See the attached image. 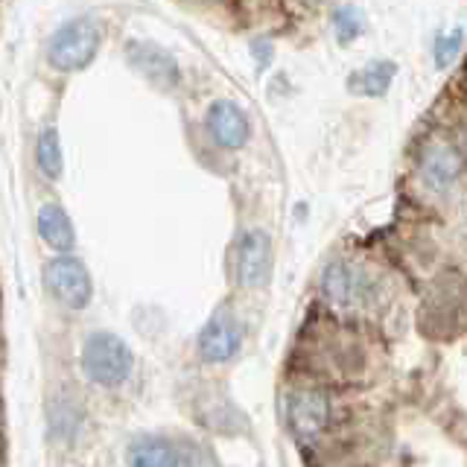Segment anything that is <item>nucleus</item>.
<instances>
[{"label":"nucleus","mask_w":467,"mask_h":467,"mask_svg":"<svg viewBox=\"0 0 467 467\" xmlns=\"http://www.w3.org/2000/svg\"><path fill=\"white\" fill-rule=\"evenodd\" d=\"M79 362H82L85 377L91 379V383L106 386V389L126 383L131 374V365H135L129 345L120 339V336L106 333V330H97L82 342Z\"/></svg>","instance_id":"nucleus-1"},{"label":"nucleus","mask_w":467,"mask_h":467,"mask_svg":"<svg viewBox=\"0 0 467 467\" xmlns=\"http://www.w3.org/2000/svg\"><path fill=\"white\" fill-rule=\"evenodd\" d=\"M99 41H102V29L94 18H88V15L70 18L50 36L47 58L56 70H65V73L82 70L94 62Z\"/></svg>","instance_id":"nucleus-2"},{"label":"nucleus","mask_w":467,"mask_h":467,"mask_svg":"<svg viewBox=\"0 0 467 467\" xmlns=\"http://www.w3.org/2000/svg\"><path fill=\"white\" fill-rule=\"evenodd\" d=\"M44 284H47L50 296L70 310H85L94 292L91 275L82 266V260L70 254H58L44 263Z\"/></svg>","instance_id":"nucleus-3"},{"label":"nucleus","mask_w":467,"mask_h":467,"mask_svg":"<svg viewBox=\"0 0 467 467\" xmlns=\"http://www.w3.org/2000/svg\"><path fill=\"white\" fill-rule=\"evenodd\" d=\"M321 296L336 306H362L374 296V277L350 260H333L321 272Z\"/></svg>","instance_id":"nucleus-4"},{"label":"nucleus","mask_w":467,"mask_h":467,"mask_svg":"<svg viewBox=\"0 0 467 467\" xmlns=\"http://www.w3.org/2000/svg\"><path fill=\"white\" fill-rule=\"evenodd\" d=\"M272 275V243L260 228L245 231L234 245V277L240 286H266Z\"/></svg>","instance_id":"nucleus-5"},{"label":"nucleus","mask_w":467,"mask_h":467,"mask_svg":"<svg viewBox=\"0 0 467 467\" xmlns=\"http://www.w3.org/2000/svg\"><path fill=\"white\" fill-rule=\"evenodd\" d=\"M240 345H243V327H240V321L225 310H219L208 318V325L202 327L199 342H196L199 357L211 365L228 362L231 357H237Z\"/></svg>","instance_id":"nucleus-6"},{"label":"nucleus","mask_w":467,"mask_h":467,"mask_svg":"<svg viewBox=\"0 0 467 467\" xmlns=\"http://www.w3.org/2000/svg\"><path fill=\"white\" fill-rule=\"evenodd\" d=\"M208 131L213 143H219L223 150H240L248 143L252 126H248L245 111L231 99H216L208 109Z\"/></svg>","instance_id":"nucleus-7"},{"label":"nucleus","mask_w":467,"mask_h":467,"mask_svg":"<svg viewBox=\"0 0 467 467\" xmlns=\"http://www.w3.org/2000/svg\"><path fill=\"white\" fill-rule=\"evenodd\" d=\"M126 56H129L131 67L140 70L152 85L172 88L175 82H179V65H175V58L167 50L155 47V44H150V41H131L129 47H126Z\"/></svg>","instance_id":"nucleus-8"},{"label":"nucleus","mask_w":467,"mask_h":467,"mask_svg":"<svg viewBox=\"0 0 467 467\" xmlns=\"http://www.w3.org/2000/svg\"><path fill=\"white\" fill-rule=\"evenodd\" d=\"M462 175V155L450 143H430L420 155V179L432 190H450Z\"/></svg>","instance_id":"nucleus-9"},{"label":"nucleus","mask_w":467,"mask_h":467,"mask_svg":"<svg viewBox=\"0 0 467 467\" xmlns=\"http://www.w3.org/2000/svg\"><path fill=\"white\" fill-rule=\"evenodd\" d=\"M286 415L298 435H316L330 418V400L321 391H292L286 398Z\"/></svg>","instance_id":"nucleus-10"},{"label":"nucleus","mask_w":467,"mask_h":467,"mask_svg":"<svg viewBox=\"0 0 467 467\" xmlns=\"http://www.w3.org/2000/svg\"><path fill=\"white\" fill-rule=\"evenodd\" d=\"M182 447L164 435H140L126 447L129 467H179Z\"/></svg>","instance_id":"nucleus-11"},{"label":"nucleus","mask_w":467,"mask_h":467,"mask_svg":"<svg viewBox=\"0 0 467 467\" xmlns=\"http://www.w3.org/2000/svg\"><path fill=\"white\" fill-rule=\"evenodd\" d=\"M36 223H38L41 240L50 248L65 252V254L73 252V245H77V234H73V223H70V216L65 213L62 204H56V202L41 204Z\"/></svg>","instance_id":"nucleus-12"},{"label":"nucleus","mask_w":467,"mask_h":467,"mask_svg":"<svg viewBox=\"0 0 467 467\" xmlns=\"http://www.w3.org/2000/svg\"><path fill=\"white\" fill-rule=\"evenodd\" d=\"M394 73H398V65H394V62L365 65L362 70H357L354 77L348 79V88H350V91H357V94H383Z\"/></svg>","instance_id":"nucleus-13"},{"label":"nucleus","mask_w":467,"mask_h":467,"mask_svg":"<svg viewBox=\"0 0 467 467\" xmlns=\"http://www.w3.org/2000/svg\"><path fill=\"white\" fill-rule=\"evenodd\" d=\"M36 164L44 179H58L62 175V140H58V131L53 126L41 129L36 140Z\"/></svg>","instance_id":"nucleus-14"},{"label":"nucleus","mask_w":467,"mask_h":467,"mask_svg":"<svg viewBox=\"0 0 467 467\" xmlns=\"http://www.w3.org/2000/svg\"><path fill=\"white\" fill-rule=\"evenodd\" d=\"M333 26H336V36H339L342 44L354 41L362 33V29H365L362 15H359L357 6H336L333 9Z\"/></svg>","instance_id":"nucleus-15"},{"label":"nucleus","mask_w":467,"mask_h":467,"mask_svg":"<svg viewBox=\"0 0 467 467\" xmlns=\"http://www.w3.org/2000/svg\"><path fill=\"white\" fill-rule=\"evenodd\" d=\"M462 26H456V29H450V33H444L441 38H438V44H435V65L438 67H447L452 58L459 56V47H462Z\"/></svg>","instance_id":"nucleus-16"},{"label":"nucleus","mask_w":467,"mask_h":467,"mask_svg":"<svg viewBox=\"0 0 467 467\" xmlns=\"http://www.w3.org/2000/svg\"><path fill=\"white\" fill-rule=\"evenodd\" d=\"M182 447V462L179 467H219L216 459L208 452V447H202L196 441H184Z\"/></svg>","instance_id":"nucleus-17"},{"label":"nucleus","mask_w":467,"mask_h":467,"mask_svg":"<svg viewBox=\"0 0 467 467\" xmlns=\"http://www.w3.org/2000/svg\"><path fill=\"white\" fill-rule=\"evenodd\" d=\"M252 50H257V53H260V65H266V58H269V53H272L269 41H257Z\"/></svg>","instance_id":"nucleus-18"}]
</instances>
